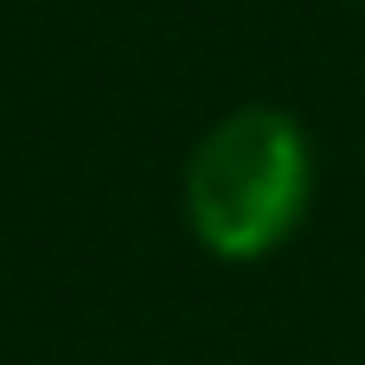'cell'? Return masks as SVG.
<instances>
[{
    "instance_id": "1",
    "label": "cell",
    "mask_w": 365,
    "mask_h": 365,
    "mask_svg": "<svg viewBox=\"0 0 365 365\" xmlns=\"http://www.w3.org/2000/svg\"><path fill=\"white\" fill-rule=\"evenodd\" d=\"M314 199V148L289 109L244 103L212 122L186 160V231L218 263L282 250Z\"/></svg>"
}]
</instances>
